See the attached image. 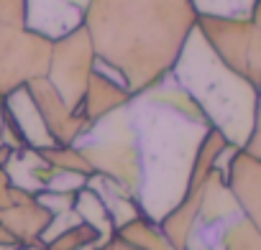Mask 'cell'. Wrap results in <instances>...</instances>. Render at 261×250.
Instances as JSON below:
<instances>
[{
  "label": "cell",
  "mask_w": 261,
  "mask_h": 250,
  "mask_svg": "<svg viewBox=\"0 0 261 250\" xmlns=\"http://www.w3.org/2000/svg\"><path fill=\"white\" fill-rule=\"evenodd\" d=\"M128 105L110 112L108 117L97 120L92 125V131L85 136L90 141L87 143H74V146L82 151V156L92 166V174L120 184L123 189H128L139 199L141 181H144V169H141V151H139L136 125H134V115H130Z\"/></svg>",
  "instance_id": "3957f363"
},
{
  "label": "cell",
  "mask_w": 261,
  "mask_h": 250,
  "mask_svg": "<svg viewBox=\"0 0 261 250\" xmlns=\"http://www.w3.org/2000/svg\"><path fill=\"white\" fill-rule=\"evenodd\" d=\"M87 3L90 0H26L23 26L54 41L82 26Z\"/></svg>",
  "instance_id": "30bf717a"
},
{
  "label": "cell",
  "mask_w": 261,
  "mask_h": 250,
  "mask_svg": "<svg viewBox=\"0 0 261 250\" xmlns=\"http://www.w3.org/2000/svg\"><path fill=\"white\" fill-rule=\"evenodd\" d=\"M90 250H141V247H134L130 242H125V240H120V237L110 235L108 240L97 242V245H95V247H90Z\"/></svg>",
  "instance_id": "ffe728a7"
},
{
  "label": "cell",
  "mask_w": 261,
  "mask_h": 250,
  "mask_svg": "<svg viewBox=\"0 0 261 250\" xmlns=\"http://www.w3.org/2000/svg\"><path fill=\"white\" fill-rule=\"evenodd\" d=\"M51 39L26 28L0 23V100L29 82L46 77Z\"/></svg>",
  "instance_id": "5b68a950"
},
{
  "label": "cell",
  "mask_w": 261,
  "mask_h": 250,
  "mask_svg": "<svg viewBox=\"0 0 261 250\" xmlns=\"http://www.w3.org/2000/svg\"><path fill=\"white\" fill-rule=\"evenodd\" d=\"M241 207L236 202V197L230 194L225 176L220 169H210L205 181H202V197H200V209H197V227H215V225H225L236 217H241Z\"/></svg>",
  "instance_id": "7c38bea8"
},
{
  "label": "cell",
  "mask_w": 261,
  "mask_h": 250,
  "mask_svg": "<svg viewBox=\"0 0 261 250\" xmlns=\"http://www.w3.org/2000/svg\"><path fill=\"white\" fill-rule=\"evenodd\" d=\"M197 16L215 18H253L258 16V0H192Z\"/></svg>",
  "instance_id": "ac0fdd59"
},
{
  "label": "cell",
  "mask_w": 261,
  "mask_h": 250,
  "mask_svg": "<svg viewBox=\"0 0 261 250\" xmlns=\"http://www.w3.org/2000/svg\"><path fill=\"white\" fill-rule=\"evenodd\" d=\"M54 171L59 174H72L80 179H90L92 176V166L87 164V159L82 156V151L77 146H44V148H34Z\"/></svg>",
  "instance_id": "2e32d148"
},
{
  "label": "cell",
  "mask_w": 261,
  "mask_h": 250,
  "mask_svg": "<svg viewBox=\"0 0 261 250\" xmlns=\"http://www.w3.org/2000/svg\"><path fill=\"white\" fill-rule=\"evenodd\" d=\"M169 77L195 97L207 122L228 143L241 148L258 133V87L228 69L210 51L197 28L190 34Z\"/></svg>",
  "instance_id": "7a4b0ae2"
},
{
  "label": "cell",
  "mask_w": 261,
  "mask_h": 250,
  "mask_svg": "<svg viewBox=\"0 0 261 250\" xmlns=\"http://www.w3.org/2000/svg\"><path fill=\"white\" fill-rule=\"evenodd\" d=\"M54 225V212L46 209L34 192L11 186V204L0 209V227H6L23 250H44L46 232Z\"/></svg>",
  "instance_id": "ba28073f"
},
{
  "label": "cell",
  "mask_w": 261,
  "mask_h": 250,
  "mask_svg": "<svg viewBox=\"0 0 261 250\" xmlns=\"http://www.w3.org/2000/svg\"><path fill=\"white\" fill-rule=\"evenodd\" d=\"M26 18V0H0V23L23 26Z\"/></svg>",
  "instance_id": "d6986e66"
},
{
  "label": "cell",
  "mask_w": 261,
  "mask_h": 250,
  "mask_svg": "<svg viewBox=\"0 0 261 250\" xmlns=\"http://www.w3.org/2000/svg\"><path fill=\"white\" fill-rule=\"evenodd\" d=\"M134 95L128 92V87L120 82V77L115 72H110L108 67H102L100 61H95V69L87 79L82 102H80V112L95 125L97 120L108 117L110 112L125 107Z\"/></svg>",
  "instance_id": "8fae6325"
},
{
  "label": "cell",
  "mask_w": 261,
  "mask_h": 250,
  "mask_svg": "<svg viewBox=\"0 0 261 250\" xmlns=\"http://www.w3.org/2000/svg\"><path fill=\"white\" fill-rule=\"evenodd\" d=\"M113 235L120 237V240H125V242H130L134 247H141V250H174L169 245V240L164 237L159 222L151 220V217H146V214H139L134 220L118 225L113 230Z\"/></svg>",
  "instance_id": "5bb4252c"
},
{
  "label": "cell",
  "mask_w": 261,
  "mask_h": 250,
  "mask_svg": "<svg viewBox=\"0 0 261 250\" xmlns=\"http://www.w3.org/2000/svg\"><path fill=\"white\" fill-rule=\"evenodd\" d=\"M97 242H102L100 232L90 227L87 222L74 220L67 227H62L54 237L44 240V250H90Z\"/></svg>",
  "instance_id": "e0dca14e"
},
{
  "label": "cell",
  "mask_w": 261,
  "mask_h": 250,
  "mask_svg": "<svg viewBox=\"0 0 261 250\" xmlns=\"http://www.w3.org/2000/svg\"><path fill=\"white\" fill-rule=\"evenodd\" d=\"M72 212H74V217H77L80 222H87L90 227H95L102 240H108V237L113 235V230H115V220H113L110 209L105 207V202L100 199V194H97L87 181L77 189Z\"/></svg>",
  "instance_id": "4fadbf2b"
},
{
  "label": "cell",
  "mask_w": 261,
  "mask_h": 250,
  "mask_svg": "<svg viewBox=\"0 0 261 250\" xmlns=\"http://www.w3.org/2000/svg\"><path fill=\"white\" fill-rule=\"evenodd\" d=\"M95 61L97 56H95V49H92V41L85 26H77L69 34L51 41L46 79L54 84V89L62 95V100L72 110H80V102H82L87 79L95 69Z\"/></svg>",
  "instance_id": "8992f818"
},
{
  "label": "cell",
  "mask_w": 261,
  "mask_h": 250,
  "mask_svg": "<svg viewBox=\"0 0 261 250\" xmlns=\"http://www.w3.org/2000/svg\"><path fill=\"white\" fill-rule=\"evenodd\" d=\"M197 250H213V247H210V245H200Z\"/></svg>",
  "instance_id": "44dd1931"
},
{
  "label": "cell",
  "mask_w": 261,
  "mask_h": 250,
  "mask_svg": "<svg viewBox=\"0 0 261 250\" xmlns=\"http://www.w3.org/2000/svg\"><path fill=\"white\" fill-rule=\"evenodd\" d=\"M223 176L241 212L256 225H261V159L236 146L225 159Z\"/></svg>",
  "instance_id": "9c48e42d"
},
{
  "label": "cell",
  "mask_w": 261,
  "mask_h": 250,
  "mask_svg": "<svg viewBox=\"0 0 261 250\" xmlns=\"http://www.w3.org/2000/svg\"><path fill=\"white\" fill-rule=\"evenodd\" d=\"M220 250H261V225L248 220L246 214L223 225L218 237Z\"/></svg>",
  "instance_id": "9a60e30c"
},
{
  "label": "cell",
  "mask_w": 261,
  "mask_h": 250,
  "mask_svg": "<svg viewBox=\"0 0 261 250\" xmlns=\"http://www.w3.org/2000/svg\"><path fill=\"white\" fill-rule=\"evenodd\" d=\"M23 89H26L34 110L39 112V117L44 122V128H46L51 143H57V146H74V143H80L92 131V122L80 110H72L46 77H39V79L29 82Z\"/></svg>",
  "instance_id": "52a82bcc"
},
{
  "label": "cell",
  "mask_w": 261,
  "mask_h": 250,
  "mask_svg": "<svg viewBox=\"0 0 261 250\" xmlns=\"http://www.w3.org/2000/svg\"><path fill=\"white\" fill-rule=\"evenodd\" d=\"M197 34L210 51L236 74L258 87L261 82V49H258V18H215L197 16Z\"/></svg>",
  "instance_id": "277c9868"
},
{
  "label": "cell",
  "mask_w": 261,
  "mask_h": 250,
  "mask_svg": "<svg viewBox=\"0 0 261 250\" xmlns=\"http://www.w3.org/2000/svg\"><path fill=\"white\" fill-rule=\"evenodd\" d=\"M195 23L192 0H90L82 18L97 61L134 97L172 74Z\"/></svg>",
  "instance_id": "6da1fadb"
}]
</instances>
